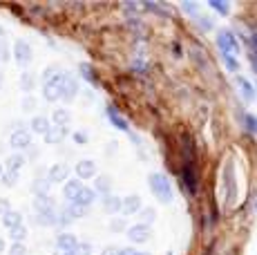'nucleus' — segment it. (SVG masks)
<instances>
[{
	"instance_id": "obj_26",
	"label": "nucleus",
	"mask_w": 257,
	"mask_h": 255,
	"mask_svg": "<svg viewBox=\"0 0 257 255\" xmlns=\"http://www.w3.org/2000/svg\"><path fill=\"white\" fill-rule=\"evenodd\" d=\"M237 83H239V87H241V94H244V99L246 101H253L255 99V92H253V85H250L246 78H237Z\"/></svg>"
},
{
	"instance_id": "obj_18",
	"label": "nucleus",
	"mask_w": 257,
	"mask_h": 255,
	"mask_svg": "<svg viewBox=\"0 0 257 255\" xmlns=\"http://www.w3.org/2000/svg\"><path fill=\"white\" fill-rule=\"evenodd\" d=\"M65 135H67V128L52 125V128H49V130L45 132V141H47V144H61Z\"/></svg>"
},
{
	"instance_id": "obj_13",
	"label": "nucleus",
	"mask_w": 257,
	"mask_h": 255,
	"mask_svg": "<svg viewBox=\"0 0 257 255\" xmlns=\"http://www.w3.org/2000/svg\"><path fill=\"white\" fill-rule=\"evenodd\" d=\"M81 188H83L81 179H67L65 184H63V197H65L67 202H74V197L78 195V190Z\"/></svg>"
},
{
	"instance_id": "obj_19",
	"label": "nucleus",
	"mask_w": 257,
	"mask_h": 255,
	"mask_svg": "<svg viewBox=\"0 0 257 255\" xmlns=\"http://www.w3.org/2000/svg\"><path fill=\"white\" fill-rule=\"evenodd\" d=\"M94 193H101V197H105V195H110L112 193V181H110V177H96L94 179Z\"/></svg>"
},
{
	"instance_id": "obj_44",
	"label": "nucleus",
	"mask_w": 257,
	"mask_h": 255,
	"mask_svg": "<svg viewBox=\"0 0 257 255\" xmlns=\"http://www.w3.org/2000/svg\"><path fill=\"white\" fill-rule=\"evenodd\" d=\"M0 38H3V27H0Z\"/></svg>"
},
{
	"instance_id": "obj_31",
	"label": "nucleus",
	"mask_w": 257,
	"mask_h": 255,
	"mask_svg": "<svg viewBox=\"0 0 257 255\" xmlns=\"http://www.w3.org/2000/svg\"><path fill=\"white\" fill-rule=\"evenodd\" d=\"M0 181H3L5 186H16V181H18V173H9V170H5L3 177H0Z\"/></svg>"
},
{
	"instance_id": "obj_20",
	"label": "nucleus",
	"mask_w": 257,
	"mask_h": 255,
	"mask_svg": "<svg viewBox=\"0 0 257 255\" xmlns=\"http://www.w3.org/2000/svg\"><path fill=\"white\" fill-rule=\"evenodd\" d=\"M49 119L47 116H43V114H38V116H34L32 119V132H36V135H43L45 137V132L49 130Z\"/></svg>"
},
{
	"instance_id": "obj_42",
	"label": "nucleus",
	"mask_w": 257,
	"mask_h": 255,
	"mask_svg": "<svg viewBox=\"0 0 257 255\" xmlns=\"http://www.w3.org/2000/svg\"><path fill=\"white\" fill-rule=\"evenodd\" d=\"M130 255H150V253H146V251H130Z\"/></svg>"
},
{
	"instance_id": "obj_6",
	"label": "nucleus",
	"mask_w": 257,
	"mask_h": 255,
	"mask_svg": "<svg viewBox=\"0 0 257 255\" xmlns=\"http://www.w3.org/2000/svg\"><path fill=\"white\" fill-rule=\"evenodd\" d=\"M150 226H146V224H135V226H127V239L135 244H146L150 242Z\"/></svg>"
},
{
	"instance_id": "obj_10",
	"label": "nucleus",
	"mask_w": 257,
	"mask_h": 255,
	"mask_svg": "<svg viewBox=\"0 0 257 255\" xmlns=\"http://www.w3.org/2000/svg\"><path fill=\"white\" fill-rule=\"evenodd\" d=\"M141 208H143V204H141L139 195H127V197L121 199V210L125 215H137Z\"/></svg>"
},
{
	"instance_id": "obj_27",
	"label": "nucleus",
	"mask_w": 257,
	"mask_h": 255,
	"mask_svg": "<svg viewBox=\"0 0 257 255\" xmlns=\"http://www.w3.org/2000/svg\"><path fill=\"white\" fill-rule=\"evenodd\" d=\"M67 215H70L72 219H78V217H83V215L87 213V208H83V206H78V204H74V202H67Z\"/></svg>"
},
{
	"instance_id": "obj_38",
	"label": "nucleus",
	"mask_w": 257,
	"mask_h": 255,
	"mask_svg": "<svg viewBox=\"0 0 257 255\" xmlns=\"http://www.w3.org/2000/svg\"><path fill=\"white\" fill-rule=\"evenodd\" d=\"M224 61H226V65L230 67V72H237V70H239V63H237L233 56H224Z\"/></svg>"
},
{
	"instance_id": "obj_39",
	"label": "nucleus",
	"mask_w": 257,
	"mask_h": 255,
	"mask_svg": "<svg viewBox=\"0 0 257 255\" xmlns=\"http://www.w3.org/2000/svg\"><path fill=\"white\" fill-rule=\"evenodd\" d=\"M210 7L217 9V12H221V14H228V9H230L228 3H226V5H224V3H210Z\"/></svg>"
},
{
	"instance_id": "obj_34",
	"label": "nucleus",
	"mask_w": 257,
	"mask_h": 255,
	"mask_svg": "<svg viewBox=\"0 0 257 255\" xmlns=\"http://www.w3.org/2000/svg\"><path fill=\"white\" fill-rule=\"evenodd\" d=\"M110 228L114 230V233H121V230H125V222H123V219H118V217H114L110 222Z\"/></svg>"
},
{
	"instance_id": "obj_22",
	"label": "nucleus",
	"mask_w": 257,
	"mask_h": 255,
	"mask_svg": "<svg viewBox=\"0 0 257 255\" xmlns=\"http://www.w3.org/2000/svg\"><path fill=\"white\" fill-rule=\"evenodd\" d=\"M103 206H105V210L107 213H118V210H121V199L116 197V195H105V197H103Z\"/></svg>"
},
{
	"instance_id": "obj_2",
	"label": "nucleus",
	"mask_w": 257,
	"mask_h": 255,
	"mask_svg": "<svg viewBox=\"0 0 257 255\" xmlns=\"http://www.w3.org/2000/svg\"><path fill=\"white\" fill-rule=\"evenodd\" d=\"M150 188L161 202H170L172 199V186L164 175H150Z\"/></svg>"
},
{
	"instance_id": "obj_30",
	"label": "nucleus",
	"mask_w": 257,
	"mask_h": 255,
	"mask_svg": "<svg viewBox=\"0 0 257 255\" xmlns=\"http://www.w3.org/2000/svg\"><path fill=\"white\" fill-rule=\"evenodd\" d=\"M70 255H92V246L87 242H78L76 248H74Z\"/></svg>"
},
{
	"instance_id": "obj_7",
	"label": "nucleus",
	"mask_w": 257,
	"mask_h": 255,
	"mask_svg": "<svg viewBox=\"0 0 257 255\" xmlns=\"http://www.w3.org/2000/svg\"><path fill=\"white\" fill-rule=\"evenodd\" d=\"M9 146H12L14 150H18V153L29 148V146H32V132L25 130V128L23 130H14L12 137H9Z\"/></svg>"
},
{
	"instance_id": "obj_14",
	"label": "nucleus",
	"mask_w": 257,
	"mask_h": 255,
	"mask_svg": "<svg viewBox=\"0 0 257 255\" xmlns=\"http://www.w3.org/2000/svg\"><path fill=\"white\" fill-rule=\"evenodd\" d=\"M43 96H45V101H49V103L61 99V94H58V76L52 78V81H47V83H43Z\"/></svg>"
},
{
	"instance_id": "obj_5",
	"label": "nucleus",
	"mask_w": 257,
	"mask_h": 255,
	"mask_svg": "<svg viewBox=\"0 0 257 255\" xmlns=\"http://www.w3.org/2000/svg\"><path fill=\"white\" fill-rule=\"evenodd\" d=\"M14 61L21 67H27L29 63H32V47H29V43L23 41V38H18V41L14 43Z\"/></svg>"
},
{
	"instance_id": "obj_32",
	"label": "nucleus",
	"mask_w": 257,
	"mask_h": 255,
	"mask_svg": "<svg viewBox=\"0 0 257 255\" xmlns=\"http://www.w3.org/2000/svg\"><path fill=\"white\" fill-rule=\"evenodd\" d=\"M141 215H143V222L141 224H146V226H148V224H150V222H155V210H152V208H141Z\"/></svg>"
},
{
	"instance_id": "obj_9",
	"label": "nucleus",
	"mask_w": 257,
	"mask_h": 255,
	"mask_svg": "<svg viewBox=\"0 0 257 255\" xmlns=\"http://www.w3.org/2000/svg\"><path fill=\"white\" fill-rule=\"evenodd\" d=\"M76 179H92L96 177V164L92 159H83L76 164Z\"/></svg>"
},
{
	"instance_id": "obj_1",
	"label": "nucleus",
	"mask_w": 257,
	"mask_h": 255,
	"mask_svg": "<svg viewBox=\"0 0 257 255\" xmlns=\"http://www.w3.org/2000/svg\"><path fill=\"white\" fill-rule=\"evenodd\" d=\"M184 184L186 188L190 190V195L197 193V161H195V150H190V155H188V150H184Z\"/></svg>"
},
{
	"instance_id": "obj_43",
	"label": "nucleus",
	"mask_w": 257,
	"mask_h": 255,
	"mask_svg": "<svg viewBox=\"0 0 257 255\" xmlns=\"http://www.w3.org/2000/svg\"><path fill=\"white\" fill-rule=\"evenodd\" d=\"M3 173H5V166H3V164H0V177H3Z\"/></svg>"
},
{
	"instance_id": "obj_29",
	"label": "nucleus",
	"mask_w": 257,
	"mask_h": 255,
	"mask_svg": "<svg viewBox=\"0 0 257 255\" xmlns=\"http://www.w3.org/2000/svg\"><path fill=\"white\" fill-rule=\"evenodd\" d=\"M107 114H110V119L114 121V128H118V130H127V123H125V119H123L121 114H116L114 110H107Z\"/></svg>"
},
{
	"instance_id": "obj_3",
	"label": "nucleus",
	"mask_w": 257,
	"mask_h": 255,
	"mask_svg": "<svg viewBox=\"0 0 257 255\" xmlns=\"http://www.w3.org/2000/svg\"><path fill=\"white\" fill-rule=\"evenodd\" d=\"M58 94H61L63 101H72L78 94V83L74 81V76L65 74V72L58 74Z\"/></svg>"
},
{
	"instance_id": "obj_24",
	"label": "nucleus",
	"mask_w": 257,
	"mask_h": 255,
	"mask_svg": "<svg viewBox=\"0 0 257 255\" xmlns=\"http://www.w3.org/2000/svg\"><path fill=\"white\" fill-rule=\"evenodd\" d=\"M9 237H12V244H25V237H27V228L25 226H16L9 230Z\"/></svg>"
},
{
	"instance_id": "obj_46",
	"label": "nucleus",
	"mask_w": 257,
	"mask_h": 255,
	"mask_svg": "<svg viewBox=\"0 0 257 255\" xmlns=\"http://www.w3.org/2000/svg\"><path fill=\"white\" fill-rule=\"evenodd\" d=\"M61 255H70V253H61Z\"/></svg>"
},
{
	"instance_id": "obj_17",
	"label": "nucleus",
	"mask_w": 257,
	"mask_h": 255,
	"mask_svg": "<svg viewBox=\"0 0 257 255\" xmlns=\"http://www.w3.org/2000/svg\"><path fill=\"white\" fill-rule=\"evenodd\" d=\"M3 224H5V228H16V226H23V215L18 213V210H9V213H5L3 215Z\"/></svg>"
},
{
	"instance_id": "obj_35",
	"label": "nucleus",
	"mask_w": 257,
	"mask_h": 255,
	"mask_svg": "<svg viewBox=\"0 0 257 255\" xmlns=\"http://www.w3.org/2000/svg\"><path fill=\"white\" fill-rule=\"evenodd\" d=\"M34 107H36V99H34V96H25L23 99V110H34Z\"/></svg>"
},
{
	"instance_id": "obj_21",
	"label": "nucleus",
	"mask_w": 257,
	"mask_h": 255,
	"mask_svg": "<svg viewBox=\"0 0 257 255\" xmlns=\"http://www.w3.org/2000/svg\"><path fill=\"white\" fill-rule=\"evenodd\" d=\"M52 119H54V123H56L58 128H67V123H70V112L65 110V107H56L54 110V114H52Z\"/></svg>"
},
{
	"instance_id": "obj_28",
	"label": "nucleus",
	"mask_w": 257,
	"mask_h": 255,
	"mask_svg": "<svg viewBox=\"0 0 257 255\" xmlns=\"http://www.w3.org/2000/svg\"><path fill=\"white\" fill-rule=\"evenodd\" d=\"M34 85H36V78H34V74H29V72H23L21 76V87L25 92H32Z\"/></svg>"
},
{
	"instance_id": "obj_12",
	"label": "nucleus",
	"mask_w": 257,
	"mask_h": 255,
	"mask_svg": "<svg viewBox=\"0 0 257 255\" xmlns=\"http://www.w3.org/2000/svg\"><path fill=\"white\" fill-rule=\"evenodd\" d=\"M94 202H96V193H94L92 188H87V186H83V188L78 190V195L74 197V204L83 206V208H90Z\"/></svg>"
},
{
	"instance_id": "obj_15",
	"label": "nucleus",
	"mask_w": 257,
	"mask_h": 255,
	"mask_svg": "<svg viewBox=\"0 0 257 255\" xmlns=\"http://www.w3.org/2000/svg\"><path fill=\"white\" fill-rule=\"evenodd\" d=\"M5 170H9V173H18V170L25 166V155L23 153H14V155H9L7 159H5Z\"/></svg>"
},
{
	"instance_id": "obj_4",
	"label": "nucleus",
	"mask_w": 257,
	"mask_h": 255,
	"mask_svg": "<svg viewBox=\"0 0 257 255\" xmlns=\"http://www.w3.org/2000/svg\"><path fill=\"white\" fill-rule=\"evenodd\" d=\"M217 45H219V50H221L224 56H237V52H239L233 32H226V29L219 32V36H217Z\"/></svg>"
},
{
	"instance_id": "obj_36",
	"label": "nucleus",
	"mask_w": 257,
	"mask_h": 255,
	"mask_svg": "<svg viewBox=\"0 0 257 255\" xmlns=\"http://www.w3.org/2000/svg\"><path fill=\"white\" fill-rule=\"evenodd\" d=\"M12 210V204H9L7 197H0V217H3L5 213H9Z\"/></svg>"
},
{
	"instance_id": "obj_40",
	"label": "nucleus",
	"mask_w": 257,
	"mask_h": 255,
	"mask_svg": "<svg viewBox=\"0 0 257 255\" xmlns=\"http://www.w3.org/2000/svg\"><path fill=\"white\" fill-rule=\"evenodd\" d=\"M74 141H76V144H85V141H87V135H85V132H74Z\"/></svg>"
},
{
	"instance_id": "obj_25",
	"label": "nucleus",
	"mask_w": 257,
	"mask_h": 255,
	"mask_svg": "<svg viewBox=\"0 0 257 255\" xmlns=\"http://www.w3.org/2000/svg\"><path fill=\"white\" fill-rule=\"evenodd\" d=\"M49 179H45V177H36L34 179V184H32V188H34V193L36 195H47V190H49Z\"/></svg>"
},
{
	"instance_id": "obj_33",
	"label": "nucleus",
	"mask_w": 257,
	"mask_h": 255,
	"mask_svg": "<svg viewBox=\"0 0 257 255\" xmlns=\"http://www.w3.org/2000/svg\"><path fill=\"white\" fill-rule=\"evenodd\" d=\"M7 253L9 255H27V248H25V244H12Z\"/></svg>"
},
{
	"instance_id": "obj_37",
	"label": "nucleus",
	"mask_w": 257,
	"mask_h": 255,
	"mask_svg": "<svg viewBox=\"0 0 257 255\" xmlns=\"http://www.w3.org/2000/svg\"><path fill=\"white\" fill-rule=\"evenodd\" d=\"M244 121L248 123V130H250V132H257V119H255L253 114H246V116H244Z\"/></svg>"
},
{
	"instance_id": "obj_11",
	"label": "nucleus",
	"mask_w": 257,
	"mask_h": 255,
	"mask_svg": "<svg viewBox=\"0 0 257 255\" xmlns=\"http://www.w3.org/2000/svg\"><path fill=\"white\" fill-rule=\"evenodd\" d=\"M76 244H78V239L74 237L72 233H61L56 237V246L61 253H72L74 248H76Z\"/></svg>"
},
{
	"instance_id": "obj_8",
	"label": "nucleus",
	"mask_w": 257,
	"mask_h": 255,
	"mask_svg": "<svg viewBox=\"0 0 257 255\" xmlns=\"http://www.w3.org/2000/svg\"><path fill=\"white\" fill-rule=\"evenodd\" d=\"M67 177H70V168H67L65 164H54L52 168L47 170L49 184H65Z\"/></svg>"
},
{
	"instance_id": "obj_45",
	"label": "nucleus",
	"mask_w": 257,
	"mask_h": 255,
	"mask_svg": "<svg viewBox=\"0 0 257 255\" xmlns=\"http://www.w3.org/2000/svg\"><path fill=\"white\" fill-rule=\"evenodd\" d=\"M0 83H3V74H0Z\"/></svg>"
},
{
	"instance_id": "obj_16",
	"label": "nucleus",
	"mask_w": 257,
	"mask_h": 255,
	"mask_svg": "<svg viewBox=\"0 0 257 255\" xmlns=\"http://www.w3.org/2000/svg\"><path fill=\"white\" fill-rule=\"evenodd\" d=\"M56 208H47V210H36V222L43 226H54L56 224Z\"/></svg>"
},
{
	"instance_id": "obj_41",
	"label": "nucleus",
	"mask_w": 257,
	"mask_h": 255,
	"mask_svg": "<svg viewBox=\"0 0 257 255\" xmlns=\"http://www.w3.org/2000/svg\"><path fill=\"white\" fill-rule=\"evenodd\" d=\"M5 251H7V244H5V239L0 237V253H5Z\"/></svg>"
},
{
	"instance_id": "obj_23",
	"label": "nucleus",
	"mask_w": 257,
	"mask_h": 255,
	"mask_svg": "<svg viewBox=\"0 0 257 255\" xmlns=\"http://www.w3.org/2000/svg\"><path fill=\"white\" fill-rule=\"evenodd\" d=\"M34 208L47 210V208H56V206H54V199L49 197V193H47V195H36V197H34Z\"/></svg>"
}]
</instances>
